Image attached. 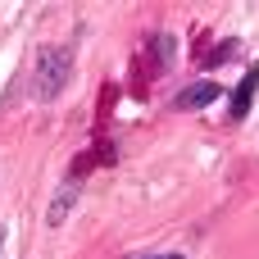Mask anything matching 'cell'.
I'll list each match as a JSON object with an SVG mask.
<instances>
[{"instance_id":"6da1fadb","label":"cell","mask_w":259,"mask_h":259,"mask_svg":"<svg viewBox=\"0 0 259 259\" xmlns=\"http://www.w3.org/2000/svg\"><path fill=\"white\" fill-rule=\"evenodd\" d=\"M73 77V46H46L36 55V77H32V96L36 100H55Z\"/></svg>"},{"instance_id":"7a4b0ae2","label":"cell","mask_w":259,"mask_h":259,"mask_svg":"<svg viewBox=\"0 0 259 259\" xmlns=\"http://www.w3.org/2000/svg\"><path fill=\"white\" fill-rule=\"evenodd\" d=\"M255 91H259V64H250V68L241 73L237 91H232V109H228V118H232V123H241V118L250 114V105H255Z\"/></svg>"},{"instance_id":"3957f363","label":"cell","mask_w":259,"mask_h":259,"mask_svg":"<svg viewBox=\"0 0 259 259\" xmlns=\"http://www.w3.org/2000/svg\"><path fill=\"white\" fill-rule=\"evenodd\" d=\"M214 100H219V82L200 77V82H187L173 96V109H200V105H214Z\"/></svg>"},{"instance_id":"277c9868","label":"cell","mask_w":259,"mask_h":259,"mask_svg":"<svg viewBox=\"0 0 259 259\" xmlns=\"http://www.w3.org/2000/svg\"><path fill=\"white\" fill-rule=\"evenodd\" d=\"M73 200H77V182H64L59 187V196L50 200V209H46V223L55 228V223H64V214L73 209Z\"/></svg>"},{"instance_id":"5b68a950","label":"cell","mask_w":259,"mask_h":259,"mask_svg":"<svg viewBox=\"0 0 259 259\" xmlns=\"http://www.w3.org/2000/svg\"><path fill=\"white\" fill-rule=\"evenodd\" d=\"M141 259H182V255H173V250H168V255H141Z\"/></svg>"}]
</instances>
